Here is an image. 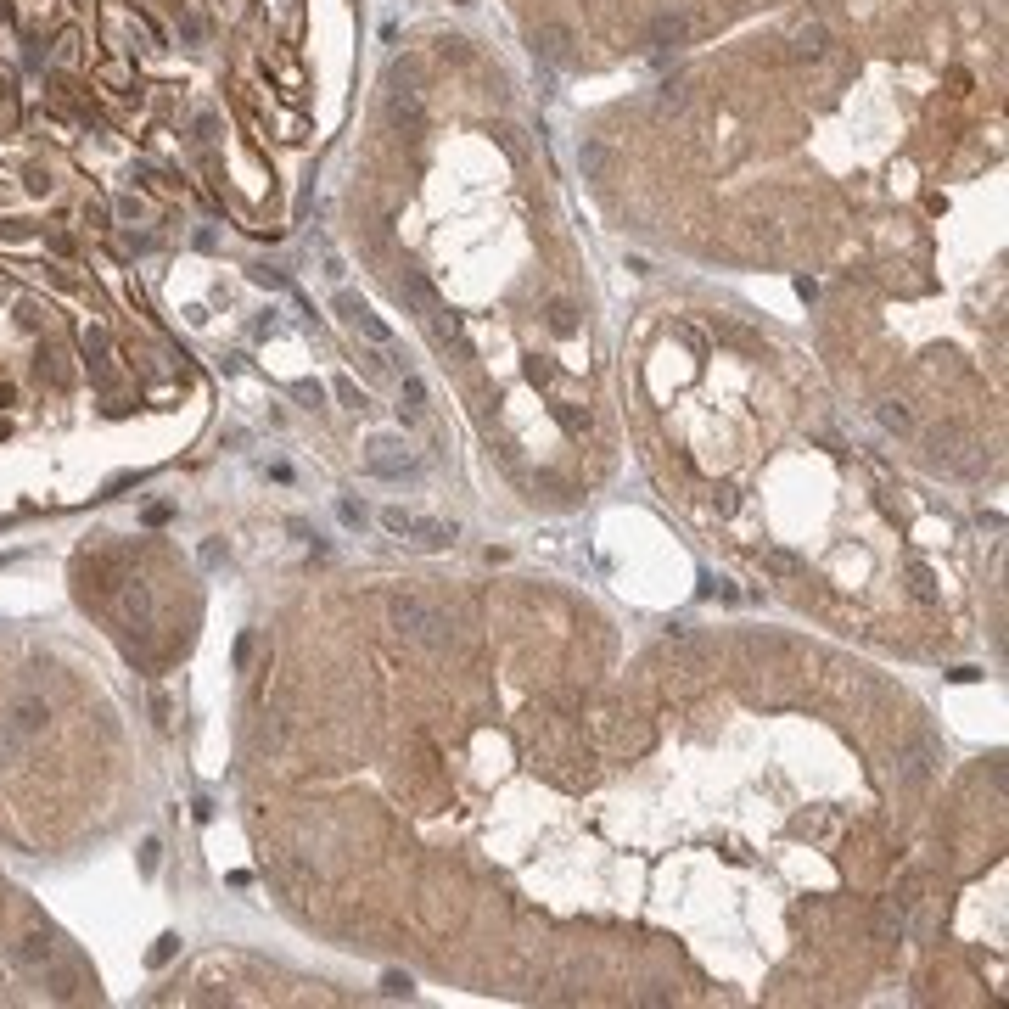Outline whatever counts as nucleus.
Instances as JSON below:
<instances>
[{
  "label": "nucleus",
  "instance_id": "obj_1",
  "mask_svg": "<svg viewBox=\"0 0 1009 1009\" xmlns=\"http://www.w3.org/2000/svg\"><path fill=\"white\" fill-rule=\"evenodd\" d=\"M387 617H393V628L415 645H449V617H443L438 606H427L421 595H393Z\"/></svg>",
  "mask_w": 1009,
  "mask_h": 1009
},
{
  "label": "nucleus",
  "instance_id": "obj_2",
  "mask_svg": "<svg viewBox=\"0 0 1009 1009\" xmlns=\"http://www.w3.org/2000/svg\"><path fill=\"white\" fill-rule=\"evenodd\" d=\"M365 471H370V477H387V483H398V477H410V471H415V460H410V449H404L398 438L376 432V438L365 443Z\"/></svg>",
  "mask_w": 1009,
  "mask_h": 1009
},
{
  "label": "nucleus",
  "instance_id": "obj_3",
  "mask_svg": "<svg viewBox=\"0 0 1009 1009\" xmlns=\"http://www.w3.org/2000/svg\"><path fill=\"white\" fill-rule=\"evenodd\" d=\"M690 29H696V17L684 12V6H662V12H651V23H645V45H651V51H662V45H684V40H690Z\"/></svg>",
  "mask_w": 1009,
  "mask_h": 1009
},
{
  "label": "nucleus",
  "instance_id": "obj_4",
  "mask_svg": "<svg viewBox=\"0 0 1009 1009\" xmlns=\"http://www.w3.org/2000/svg\"><path fill=\"white\" fill-rule=\"evenodd\" d=\"M337 314H342V320H348L354 331H365V337L376 342V348H393V326H387L382 314H370L365 303L354 298V292H337Z\"/></svg>",
  "mask_w": 1009,
  "mask_h": 1009
},
{
  "label": "nucleus",
  "instance_id": "obj_5",
  "mask_svg": "<svg viewBox=\"0 0 1009 1009\" xmlns=\"http://www.w3.org/2000/svg\"><path fill=\"white\" fill-rule=\"evenodd\" d=\"M398 298L410 303V309L421 314V320H432V314L443 309V303H438V286H432L421 270H404V275H398Z\"/></svg>",
  "mask_w": 1009,
  "mask_h": 1009
},
{
  "label": "nucleus",
  "instance_id": "obj_6",
  "mask_svg": "<svg viewBox=\"0 0 1009 1009\" xmlns=\"http://www.w3.org/2000/svg\"><path fill=\"white\" fill-rule=\"evenodd\" d=\"M533 57L567 62L572 57V29H567V23H539V29H533Z\"/></svg>",
  "mask_w": 1009,
  "mask_h": 1009
},
{
  "label": "nucleus",
  "instance_id": "obj_7",
  "mask_svg": "<svg viewBox=\"0 0 1009 1009\" xmlns=\"http://www.w3.org/2000/svg\"><path fill=\"white\" fill-rule=\"evenodd\" d=\"M825 51H830V29H825V23H802V29H796V40H791V57L796 62H819Z\"/></svg>",
  "mask_w": 1009,
  "mask_h": 1009
},
{
  "label": "nucleus",
  "instance_id": "obj_8",
  "mask_svg": "<svg viewBox=\"0 0 1009 1009\" xmlns=\"http://www.w3.org/2000/svg\"><path fill=\"white\" fill-rule=\"evenodd\" d=\"M398 398H404V404H398V415H404V421H421V415H427V382H421L415 370H404V387H398Z\"/></svg>",
  "mask_w": 1009,
  "mask_h": 1009
},
{
  "label": "nucleus",
  "instance_id": "obj_9",
  "mask_svg": "<svg viewBox=\"0 0 1009 1009\" xmlns=\"http://www.w3.org/2000/svg\"><path fill=\"white\" fill-rule=\"evenodd\" d=\"M101 85L113 90V96H129L135 90V68H129V57H113V62H101V73H96Z\"/></svg>",
  "mask_w": 1009,
  "mask_h": 1009
},
{
  "label": "nucleus",
  "instance_id": "obj_10",
  "mask_svg": "<svg viewBox=\"0 0 1009 1009\" xmlns=\"http://www.w3.org/2000/svg\"><path fill=\"white\" fill-rule=\"evenodd\" d=\"M410 539L421 544V550H443V544L455 539V527H443V522H427V516H415V522H410Z\"/></svg>",
  "mask_w": 1009,
  "mask_h": 1009
},
{
  "label": "nucleus",
  "instance_id": "obj_11",
  "mask_svg": "<svg viewBox=\"0 0 1009 1009\" xmlns=\"http://www.w3.org/2000/svg\"><path fill=\"white\" fill-rule=\"evenodd\" d=\"M544 320H550L555 337H572V331H578V314H572V303H561V298H555L550 309H544Z\"/></svg>",
  "mask_w": 1009,
  "mask_h": 1009
},
{
  "label": "nucleus",
  "instance_id": "obj_12",
  "mask_svg": "<svg viewBox=\"0 0 1009 1009\" xmlns=\"http://www.w3.org/2000/svg\"><path fill=\"white\" fill-rule=\"evenodd\" d=\"M684 101H690V85H684V79H668V85H662V96H656V107H662V113H679Z\"/></svg>",
  "mask_w": 1009,
  "mask_h": 1009
},
{
  "label": "nucleus",
  "instance_id": "obj_13",
  "mask_svg": "<svg viewBox=\"0 0 1009 1009\" xmlns=\"http://www.w3.org/2000/svg\"><path fill=\"white\" fill-rule=\"evenodd\" d=\"M410 522H415V516L398 511V505H387V511H382V527H387V533H398V539H410Z\"/></svg>",
  "mask_w": 1009,
  "mask_h": 1009
},
{
  "label": "nucleus",
  "instance_id": "obj_14",
  "mask_svg": "<svg viewBox=\"0 0 1009 1009\" xmlns=\"http://www.w3.org/2000/svg\"><path fill=\"white\" fill-rule=\"evenodd\" d=\"M275 73H281L286 96H298V90H303V68H298V62H275Z\"/></svg>",
  "mask_w": 1009,
  "mask_h": 1009
},
{
  "label": "nucleus",
  "instance_id": "obj_15",
  "mask_svg": "<svg viewBox=\"0 0 1009 1009\" xmlns=\"http://www.w3.org/2000/svg\"><path fill=\"white\" fill-rule=\"evenodd\" d=\"M881 427H892V432H909V410H903V404H881Z\"/></svg>",
  "mask_w": 1009,
  "mask_h": 1009
},
{
  "label": "nucleus",
  "instance_id": "obj_16",
  "mask_svg": "<svg viewBox=\"0 0 1009 1009\" xmlns=\"http://www.w3.org/2000/svg\"><path fill=\"white\" fill-rule=\"evenodd\" d=\"M281 23L286 34H303V0H281Z\"/></svg>",
  "mask_w": 1009,
  "mask_h": 1009
},
{
  "label": "nucleus",
  "instance_id": "obj_17",
  "mask_svg": "<svg viewBox=\"0 0 1009 1009\" xmlns=\"http://www.w3.org/2000/svg\"><path fill=\"white\" fill-rule=\"evenodd\" d=\"M909 578H914V595H920V600H931V595H937V589H931V572H925L920 561L909 567Z\"/></svg>",
  "mask_w": 1009,
  "mask_h": 1009
},
{
  "label": "nucleus",
  "instance_id": "obj_18",
  "mask_svg": "<svg viewBox=\"0 0 1009 1009\" xmlns=\"http://www.w3.org/2000/svg\"><path fill=\"white\" fill-rule=\"evenodd\" d=\"M337 398H342V404H354V410H365V393H359V387L348 382V376L337 382Z\"/></svg>",
  "mask_w": 1009,
  "mask_h": 1009
},
{
  "label": "nucleus",
  "instance_id": "obj_19",
  "mask_svg": "<svg viewBox=\"0 0 1009 1009\" xmlns=\"http://www.w3.org/2000/svg\"><path fill=\"white\" fill-rule=\"evenodd\" d=\"M85 219H90L96 230H107V202H85Z\"/></svg>",
  "mask_w": 1009,
  "mask_h": 1009
},
{
  "label": "nucleus",
  "instance_id": "obj_20",
  "mask_svg": "<svg viewBox=\"0 0 1009 1009\" xmlns=\"http://www.w3.org/2000/svg\"><path fill=\"white\" fill-rule=\"evenodd\" d=\"M292 393H298L303 404H320V398H326V393H320V382H298V387H292Z\"/></svg>",
  "mask_w": 1009,
  "mask_h": 1009
},
{
  "label": "nucleus",
  "instance_id": "obj_21",
  "mask_svg": "<svg viewBox=\"0 0 1009 1009\" xmlns=\"http://www.w3.org/2000/svg\"><path fill=\"white\" fill-rule=\"evenodd\" d=\"M118 214H124V219H141L146 208H141V197H118Z\"/></svg>",
  "mask_w": 1009,
  "mask_h": 1009
}]
</instances>
